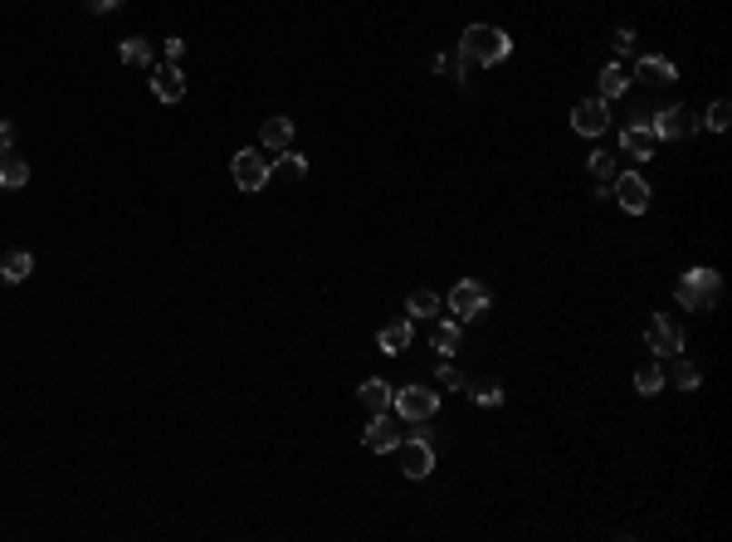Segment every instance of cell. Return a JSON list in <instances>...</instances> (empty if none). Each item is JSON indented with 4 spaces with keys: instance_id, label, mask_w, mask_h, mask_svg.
<instances>
[{
    "instance_id": "obj_10",
    "label": "cell",
    "mask_w": 732,
    "mask_h": 542,
    "mask_svg": "<svg viewBox=\"0 0 732 542\" xmlns=\"http://www.w3.org/2000/svg\"><path fill=\"white\" fill-rule=\"evenodd\" d=\"M645 342H649V352H659V357H678L684 352V328L669 318H649L645 322Z\"/></svg>"
},
{
    "instance_id": "obj_5",
    "label": "cell",
    "mask_w": 732,
    "mask_h": 542,
    "mask_svg": "<svg viewBox=\"0 0 732 542\" xmlns=\"http://www.w3.org/2000/svg\"><path fill=\"white\" fill-rule=\"evenodd\" d=\"M649 133H655L659 142H684V137L698 133V113L684 108V103H674V108H664V113L649 118Z\"/></svg>"
},
{
    "instance_id": "obj_4",
    "label": "cell",
    "mask_w": 732,
    "mask_h": 542,
    "mask_svg": "<svg viewBox=\"0 0 732 542\" xmlns=\"http://www.w3.org/2000/svg\"><path fill=\"white\" fill-rule=\"evenodd\" d=\"M391 410H396V420H405V425H425V420H435V410H440V391H430V386H401Z\"/></svg>"
},
{
    "instance_id": "obj_21",
    "label": "cell",
    "mask_w": 732,
    "mask_h": 542,
    "mask_svg": "<svg viewBox=\"0 0 732 542\" xmlns=\"http://www.w3.org/2000/svg\"><path fill=\"white\" fill-rule=\"evenodd\" d=\"M625 88H630V74H625V64H606V69H600V98H620Z\"/></svg>"
},
{
    "instance_id": "obj_2",
    "label": "cell",
    "mask_w": 732,
    "mask_h": 542,
    "mask_svg": "<svg viewBox=\"0 0 732 542\" xmlns=\"http://www.w3.org/2000/svg\"><path fill=\"white\" fill-rule=\"evenodd\" d=\"M460 49L474 64H503L508 54H513V40L499 30V25H469L464 30V40H460Z\"/></svg>"
},
{
    "instance_id": "obj_20",
    "label": "cell",
    "mask_w": 732,
    "mask_h": 542,
    "mask_svg": "<svg viewBox=\"0 0 732 542\" xmlns=\"http://www.w3.org/2000/svg\"><path fill=\"white\" fill-rule=\"evenodd\" d=\"M25 181H30V166H25V157H15V147L0 152V186H5V191H20Z\"/></svg>"
},
{
    "instance_id": "obj_32",
    "label": "cell",
    "mask_w": 732,
    "mask_h": 542,
    "mask_svg": "<svg viewBox=\"0 0 732 542\" xmlns=\"http://www.w3.org/2000/svg\"><path fill=\"white\" fill-rule=\"evenodd\" d=\"M10 147H15V127L0 123V152H10Z\"/></svg>"
},
{
    "instance_id": "obj_19",
    "label": "cell",
    "mask_w": 732,
    "mask_h": 542,
    "mask_svg": "<svg viewBox=\"0 0 732 542\" xmlns=\"http://www.w3.org/2000/svg\"><path fill=\"white\" fill-rule=\"evenodd\" d=\"M357 396H361V406H366V410H391V401H396L391 381H381V377H366Z\"/></svg>"
},
{
    "instance_id": "obj_29",
    "label": "cell",
    "mask_w": 732,
    "mask_h": 542,
    "mask_svg": "<svg viewBox=\"0 0 732 542\" xmlns=\"http://www.w3.org/2000/svg\"><path fill=\"white\" fill-rule=\"evenodd\" d=\"M727 123H732V103L717 98L713 108H708V118H703V127H708V133H727Z\"/></svg>"
},
{
    "instance_id": "obj_18",
    "label": "cell",
    "mask_w": 732,
    "mask_h": 542,
    "mask_svg": "<svg viewBox=\"0 0 732 542\" xmlns=\"http://www.w3.org/2000/svg\"><path fill=\"white\" fill-rule=\"evenodd\" d=\"M430 342H435L440 357H454L460 352V318H440L435 328H430Z\"/></svg>"
},
{
    "instance_id": "obj_22",
    "label": "cell",
    "mask_w": 732,
    "mask_h": 542,
    "mask_svg": "<svg viewBox=\"0 0 732 542\" xmlns=\"http://www.w3.org/2000/svg\"><path fill=\"white\" fill-rule=\"evenodd\" d=\"M464 391H469V401H479V406H503V386L493 381V377L464 381Z\"/></svg>"
},
{
    "instance_id": "obj_26",
    "label": "cell",
    "mask_w": 732,
    "mask_h": 542,
    "mask_svg": "<svg viewBox=\"0 0 732 542\" xmlns=\"http://www.w3.org/2000/svg\"><path fill=\"white\" fill-rule=\"evenodd\" d=\"M586 166H591V176L600 181V186H610V181H616V152L596 147L591 157H586Z\"/></svg>"
},
{
    "instance_id": "obj_23",
    "label": "cell",
    "mask_w": 732,
    "mask_h": 542,
    "mask_svg": "<svg viewBox=\"0 0 732 542\" xmlns=\"http://www.w3.org/2000/svg\"><path fill=\"white\" fill-rule=\"evenodd\" d=\"M635 391L639 396L664 391V361H645V367H635Z\"/></svg>"
},
{
    "instance_id": "obj_28",
    "label": "cell",
    "mask_w": 732,
    "mask_h": 542,
    "mask_svg": "<svg viewBox=\"0 0 732 542\" xmlns=\"http://www.w3.org/2000/svg\"><path fill=\"white\" fill-rule=\"evenodd\" d=\"M117 59H123L127 69H147V64H152V44H147V40H123Z\"/></svg>"
},
{
    "instance_id": "obj_12",
    "label": "cell",
    "mask_w": 732,
    "mask_h": 542,
    "mask_svg": "<svg viewBox=\"0 0 732 542\" xmlns=\"http://www.w3.org/2000/svg\"><path fill=\"white\" fill-rule=\"evenodd\" d=\"M571 127H577L581 137H600L610 127V113H606V98H581L577 108H571Z\"/></svg>"
},
{
    "instance_id": "obj_27",
    "label": "cell",
    "mask_w": 732,
    "mask_h": 542,
    "mask_svg": "<svg viewBox=\"0 0 732 542\" xmlns=\"http://www.w3.org/2000/svg\"><path fill=\"white\" fill-rule=\"evenodd\" d=\"M674 361V386H678V391H698V386H703V377H698V367H694V361H688L684 352H678V357H669Z\"/></svg>"
},
{
    "instance_id": "obj_1",
    "label": "cell",
    "mask_w": 732,
    "mask_h": 542,
    "mask_svg": "<svg viewBox=\"0 0 732 542\" xmlns=\"http://www.w3.org/2000/svg\"><path fill=\"white\" fill-rule=\"evenodd\" d=\"M717 293H723V274L717 269H688V274H678L674 283V299L688 308V313H708V308L717 303Z\"/></svg>"
},
{
    "instance_id": "obj_16",
    "label": "cell",
    "mask_w": 732,
    "mask_h": 542,
    "mask_svg": "<svg viewBox=\"0 0 732 542\" xmlns=\"http://www.w3.org/2000/svg\"><path fill=\"white\" fill-rule=\"evenodd\" d=\"M635 79H639V84H674L678 69H674L669 59H659V54H645V59L635 64Z\"/></svg>"
},
{
    "instance_id": "obj_6",
    "label": "cell",
    "mask_w": 732,
    "mask_h": 542,
    "mask_svg": "<svg viewBox=\"0 0 732 542\" xmlns=\"http://www.w3.org/2000/svg\"><path fill=\"white\" fill-rule=\"evenodd\" d=\"M489 299H493V293L483 289L479 279H460V283L450 289V318H460V322H464V318L489 313Z\"/></svg>"
},
{
    "instance_id": "obj_11",
    "label": "cell",
    "mask_w": 732,
    "mask_h": 542,
    "mask_svg": "<svg viewBox=\"0 0 732 542\" xmlns=\"http://www.w3.org/2000/svg\"><path fill=\"white\" fill-rule=\"evenodd\" d=\"M361 445L371 449V455H391V449L401 445V425L391 420V410H376V420L361 430Z\"/></svg>"
},
{
    "instance_id": "obj_7",
    "label": "cell",
    "mask_w": 732,
    "mask_h": 542,
    "mask_svg": "<svg viewBox=\"0 0 732 542\" xmlns=\"http://www.w3.org/2000/svg\"><path fill=\"white\" fill-rule=\"evenodd\" d=\"M396 455H401L405 479H425V474L435 469V449H430V435H401Z\"/></svg>"
},
{
    "instance_id": "obj_15",
    "label": "cell",
    "mask_w": 732,
    "mask_h": 542,
    "mask_svg": "<svg viewBox=\"0 0 732 542\" xmlns=\"http://www.w3.org/2000/svg\"><path fill=\"white\" fill-rule=\"evenodd\" d=\"M259 142H264L269 157L283 152V147H293V118H269L264 127H259Z\"/></svg>"
},
{
    "instance_id": "obj_25",
    "label": "cell",
    "mask_w": 732,
    "mask_h": 542,
    "mask_svg": "<svg viewBox=\"0 0 732 542\" xmlns=\"http://www.w3.org/2000/svg\"><path fill=\"white\" fill-rule=\"evenodd\" d=\"M269 166H273V172H283V176H308V157H303V152H293V147L273 152Z\"/></svg>"
},
{
    "instance_id": "obj_34",
    "label": "cell",
    "mask_w": 732,
    "mask_h": 542,
    "mask_svg": "<svg viewBox=\"0 0 732 542\" xmlns=\"http://www.w3.org/2000/svg\"><path fill=\"white\" fill-rule=\"evenodd\" d=\"M181 54H186V40H176V34H172V40H166V59H181Z\"/></svg>"
},
{
    "instance_id": "obj_14",
    "label": "cell",
    "mask_w": 732,
    "mask_h": 542,
    "mask_svg": "<svg viewBox=\"0 0 732 542\" xmlns=\"http://www.w3.org/2000/svg\"><path fill=\"white\" fill-rule=\"evenodd\" d=\"M411 322H415V318H401V322H386V328H381V338H376V347H381V352H386V357H401V352H405V347H411V332H415V328H411Z\"/></svg>"
},
{
    "instance_id": "obj_33",
    "label": "cell",
    "mask_w": 732,
    "mask_h": 542,
    "mask_svg": "<svg viewBox=\"0 0 732 542\" xmlns=\"http://www.w3.org/2000/svg\"><path fill=\"white\" fill-rule=\"evenodd\" d=\"M123 5V0H88V10H94V15H108V10H117Z\"/></svg>"
},
{
    "instance_id": "obj_24",
    "label": "cell",
    "mask_w": 732,
    "mask_h": 542,
    "mask_svg": "<svg viewBox=\"0 0 732 542\" xmlns=\"http://www.w3.org/2000/svg\"><path fill=\"white\" fill-rule=\"evenodd\" d=\"M440 308H444V299H440L435 289H415L411 303H405V313H411V318H435Z\"/></svg>"
},
{
    "instance_id": "obj_17",
    "label": "cell",
    "mask_w": 732,
    "mask_h": 542,
    "mask_svg": "<svg viewBox=\"0 0 732 542\" xmlns=\"http://www.w3.org/2000/svg\"><path fill=\"white\" fill-rule=\"evenodd\" d=\"M30 274H35V254H30V250L0 254V279H5V283H25Z\"/></svg>"
},
{
    "instance_id": "obj_8",
    "label": "cell",
    "mask_w": 732,
    "mask_h": 542,
    "mask_svg": "<svg viewBox=\"0 0 732 542\" xmlns=\"http://www.w3.org/2000/svg\"><path fill=\"white\" fill-rule=\"evenodd\" d=\"M610 196L620 201V211L645 215L649 211V181L639 176V172H616V181H610Z\"/></svg>"
},
{
    "instance_id": "obj_9",
    "label": "cell",
    "mask_w": 732,
    "mask_h": 542,
    "mask_svg": "<svg viewBox=\"0 0 732 542\" xmlns=\"http://www.w3.org/2000/svg\"><path fill=\"white\" fill-rule=\"evenodd\" d=\"M620 152H625V157H635V162H655L659 137L649 133V113H639V118L620 133Z\"/></svg>"
},
{
    "instance_id": "obj_30",
    "label": "cell",
    "mask_w": 732,
    "mask_h": 542,
    "mask_svg": "<svg viewBox=\"0 0 732 542\" xmlns=\"http://www.w3.org/2000/svg\"><path fill=\"white\" fill-rule=\"evenodd\" d=\"M435 381L444 386V391H460V386H464V371H460V367H454V361H450V357H444V361H440V377H435Z\"/></svg>"
},
{
    "instance_id": "obj_31",
    "label": "cell",
    "mask_w": 732,
    "mask_h": 542,
    "mask_svg": "<svg viewBox=\"0 0 732 542\" xmlns=\"http://www.w3.org/2000/svg\"><path fill=\"white\" fill-rule=\"evenodd\" d=\"M610 44H616V54H635V30H616V40H610Z\"/></svg>"
},
{
    "instance_id": "obj_13",
    "label": "cell",
    "mask_w": 732,
    "mask_h": 542,
    "mask_svg": "<svg viewBox=\"0 0 732 542\" xmlns=\"http://www.w3.org/2000/svg\"><path fill=\"white\" fill-rule=\"evenodd\" d=\"M152 94L162 103H181V98H186V74H181L176 59H166V64H156V69H152Z\"/></svg>"
},
{
    "instance_id": "obj_3",
    "label": "cell",
    "mask_w": 732,
    "mask_h": 542,
    "mask_svg": "<svg viewBox=\"0 0 732 542\" xmlns=\"http://www.w3.org/2000/svg\"><path fill=\"white\" fill-rule=\"evenodd\" d=\"M230 176H234V186L240 191H264L269 186V176H273V166H269V152L264 147H244V152H234L230 157Z\"/></svg>"
}]
</instances>
